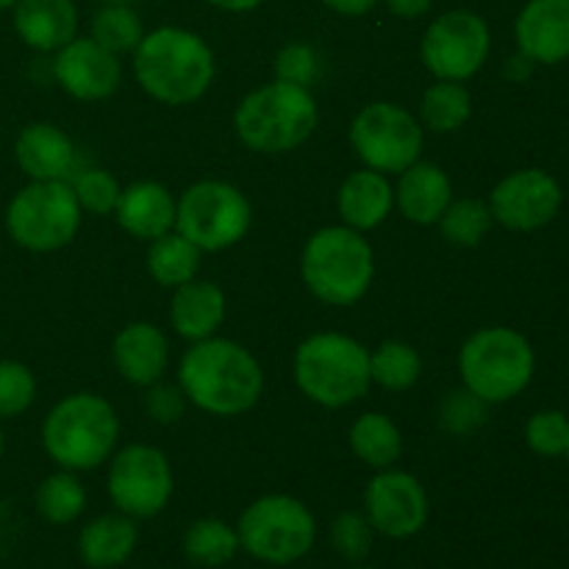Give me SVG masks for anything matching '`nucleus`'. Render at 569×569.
<instances>
[{
	"instance_id": "1",
	"label": "nucleus",
	"mask_w": 569,
	"mask_h": 569,
	"mask_svg": "<svg viewBox=\"0 0 569 569\" xmlns=\"http://www.w3.org/2000/svg\"><path fill=\"white\" fill-rule=\"evenodd\" d=\"M178 387L189 403L214 417H237L253 409L264 392V372L256 356L233 339L209 337L192 342L178 365Z\"/></svg>"
},
{
	"instance_id": "2",
	"label": "nucleus",
	"mask_w": 569,
	"mask_h": 569,
	"mask_svg": "<svg viewBox=\"0 0 569 569\" xmlns=\"http://www.w3.org/2000/svg\"><path fill=\"white\" fill-rule=\"evenodd\" d=\"M214 72L217 61L211 48L187 28H156L144 33L133 50V76L139 87L167 106H187L203 98Z\"/></svg>"
},
{
	"instance_id": "3",
	"label": "nucleus",
	"mask_w": 569,
	"mask_h": 569,
	"mask_svg": "<svg viewBox=\"0 0 569 569\" xmlns=\"http://www.w3.org/2000/svg\"><path fill=\"white\" fill-rule=\"evenodd\" d=\"M120 420L114 406L92 392L67 395L42 422V445L50 461L70 472L98 470L114 450Z\"/></svg>"
},
{
	"instance_id": "4",
	"label": "nucleus",
	"mask_w": 569,
	"mask_h": 569,
	"mask_svg": "<svg viewBox=\"0 0 569 569\" xmlns=\"http://www.w3.org/2000/svg\"><path fill=\"white\" fill-rule=\"evenodd\" d=\"M306 289L326 306L359 303L376 278V256L365 233L348 226H328L311 233L300 256Z\"/></svg>"
},
{
	"instance_id": "5",
	"label": "nucleus",
	"mask_w": 569,
	"mask_h": 569,
	"mask_svg": "<svg viewBox=\"0 0 569 569\" xmlns=\"http://www.w3.org/2000/svg\"><path fill=\"white\" fill-rule=\"evenodd\" d=\"M320 111L306 87L272 81L253 89L233 114V128L244 148L256 153H289L315 133Z\"/></svg>"
},
{
	"instance_id": "6",
	"label": "nucleus",
	"mask_w": 569,
	"mask_h": 569,
	"mask_svg": "<svg viewBox=\"0 0 569 569\" xmlns=\"http://www.w3.org/2000/svg\"><path fill=\"white\" fill-rule=\"evenodd\" d=\"M295 383L311 403L345 409L370 392V350L345 333H315L295 353Z\"/></svg>"
},
{
	"instance_id": "7",
	"label": "nucleus",
	"mask_w": 569,
	"mask_h": 569,
	"mask_svg": "<svg viewBox=\"0 0 569 569\" xmlns=\"http://www.w3.org/2000/svg\"><path fill=\"white\" fill-rule=\"evenodd\" d=\"M537 370L531 342L515 328L492 326L472 333L459 353V372L467 392L483 403H506L522 395Z\"/></svg>"
},
{
	"instance_id": "8",
	"label": "nucleus",
	"mask_w": 569,
	"mask_h": 569,
	"mask_svg": "<svg viewBox=\"0 0 569 569\" xmlns=\"http://www.w3.org/2000/svg\"><path fill=\"white\" fill-rule=\"evenodd\" d=\"M237 533L250 559L287 567L309 556V550L315 548L317 520L309 506L292 495H264L242 511Z\"/></svg>"
},
{
	"instance_id": "9",
	"label": "nucleus",
	"mask_w": 569,
	"mask_h": 569,
	"mask_svg": "<svg viewBox=\"0 0 569 569\" xmlns=\"http://www.w3.org/2000/svg\"><path fill=\"white\" fill-rule=\"evenodd\" d=\"M81 214L70 181H31L9 200L6 231L31 253H53L76 239Z\"/></svg>"
},
{
	"instance_id": "10",
	"label": "nucleus",
	"mask_w": 569,
	"mask_h": 569,
	"mask_svg": "<svg viewBox=\"0 0 569 569\" xmlns=\"http://www.w3.org/2000/svg\"><path fill=\"white\" fill-rule=\"evenodd\" d=\"M253 209L242 189L226 181H198L176 200V231L200 250H228L250 231Z\"/></svg>"
},
{
	"instance_id": "11",
	"label": "nucleus",
	"mask_w": 569,
	"mask_h": 569,
	"mask_svg": "<svg viewBox=\"0 0 569 569\" xmlns=\"http://www.w3.org/2000/svg\"><path fill=\"white\" fill-rule=\"evenodd\" d=\"M422 142H426V128L420 126L411 111L403 106L378 103L365 106L350 122V144L356 156L365 161L370 170L383 172H403L415 161H420Z\"/></svg>"
},
{
	"instance_id": "12",
	"label": "nucleus",
	"mask_w": 569,
	"mask_h": 569,
	"mask_svg": "<svg viewBox=\"0 0 569 569\" xmlns=\"http://www.w3.org/2000/svg\"><path fill=\"white\" fill-rule=\"evenodd\" d=\"M492 33L487 20L470 9H453L439 14L426 28L420 42L422 64L437 81H461L476 76L489 59Z\"/></svg>"
},
{
	"instance_id": "13",
	"label": "nucleus",
	"mask_w": 569,
	"mask_h": 569,
	"mask_svg": "<svg viewBox=\"0 0 569 569\" xmlns=\"http://www.w3.org/2000/svg\"><path fill=\"white\" fill-rule=\"evenodd\" d=\"M111 503L131 520H150L161 515L172 498V467L159 448L128 445L111 459L109 478Z\"/></svg>"
},
{
	"instance_id": "14",
	"label": "nucleus",
	"mask_w": 569,
	"mask_h": 569,
	"mask_svg": "<svg viewBox=\"0 0 569 569\" xmlns=\"http://www.w3.org/2000/svg\"><path fill=\"white\" fill-rule=\"evenodd\" d=\"M561 183L548 170L528 167L506 176L489 194L492 220L509 231H539L550 226L561 209Z\"/></svg>"
},
{
	"instance_id": "15",
	"label": "nucleus",
	"mask_w": 569,
	"mask_h": 569,
	"mask_svg": "<svg viewBox=\"0 0 569 569\" xmlns=\"http://www.w3.org/2000/svg\"><path fill=\"white\" fill-rule=\"evenodd\" d=\"M426 487L411 472L378 470L365 489V515L376 533L387 539H411L428 522Z\"/></svg>"
},
{
	"instance_id": "16",
	"label": "nucleus",
	"mask_w": 569,
	"mask_h": 569,
	"mask_svg": "<svg viewBox=\"0 0 569 569\" xmlns=\"http://www.w3.org/2000/svg\"><path fill=\"white\" fill-rule=\"evenodd\" d=\"M56 83L76 100H106L117 92L122 81L120 56L106 50L92 37H76L56 50Z\"/></svg>"
},
{
	"instance_id": "17",
	"label": "nucleus",
	"mask_w": 569,
	"mask_h": 569,
	"mask_svg": "<svg viewBox=\"0 0 569 569\" xmlns=\"http://www.w3.org/2000/svg\"><path fill=\"white\" fill-rule=\"evenodd\" d=\"M515 39L533 64L569 59V0H528L515 22Z\"/></svg>"
},
{
	"instance_id": "18",
	"label": "nucleus",
	"mask_w": 569,
	"mask_h": 569,
	"mask_svg": "<svg viewBox=\"0 0 569 569\" xmlns=\"http://www.w3.org/2000/svg\"><path fill=\"white\" fill-rule=\"evenodd\" d=\"M114 367L133 387H153L164 378L170 365V342L164 331L150 322H131L122 328L111 345Z\"/></svg>"
},
{
	"instance_id": "19",
	"label": "nucleus",
	"mask_w": 569,
	"mask_h": 569,
	"mask_svg": "<svg viewBox=\"0 0 569 569\" xmlns=\"http://www.w3.org/2000/svg\"><path fill=\"white\" fill-rule=\"evenodd\" d=\"M114 214L122 231L144 242L176 231V198L164 183L137 181L126 187L117 200Z\"/></svg>"
},
{
	"instance_id": "20",
	"label": "nucleus",
	"mask_w": 569,
	"mask_h": 569,
	"mask_svg": "<svg viewBox=\"0 0 569 569\" xmlns=\"http://www.w3.org/2000/svg\"><path fill=\"white\" fill-rule=\"evenodd\" d=\"M14 159L31 181H67L76 164V148L53 122H31L17 137Z\"/></svg>"
},
{
	"instance_id": "21",
	"label": "nucleus",
	"mask_w": 569,
	"mask_h": 569,
	"mask_svg": "<svg viewBox=\"0 0 569 569\" xmlns=\"http://www.w3.org/2000/svg\"><path fill=\"white\" fill-rule=\"evenodd\" d=\"M14 31L28 48L56 53L78 37V9L72 0H17Z\"/></svg>"
},
{
	"instance_id": "22",
	"label": "nucleus",
	"mask_w": 569,
	"mask_h": 569,
	"mask_svg": "<svg viewBox=\"0 0 569 569\" xmlns=\"http://www.w3.org/2000/svg\"><path fill=\"white\" fill-rule=\"evenodd\" d=\"M450 200H453V183L442 167L431 161H415L409 170L400 172V181L395 187V206L409 222L437 226Z\"/></svg>"
},
{
	"instance_id": "23",
	"label": "nucleus",
	"mask_w": 569,
	"mask_h": 569,
	"mask_svg": "<svg viewBox=\"0 0 569 569\" xmlns=\"http://www.w3.org/2000/svg\"><path fill=\"white\" fill-rule=\"evenodd\" d=\"M337 209L348 228L361 233L372 231L392 214L395 187L383 172L365 167L359 172H350L342 181L337 194Z\"/></svg>"
},
{
	"instance_id": "24",
	"label": "nucleus",
	"mask_w": 569,
	"mask_h": 569,
	"mask_svg": "<svg viewBox=\"0 0 569 569\" xmlns=\"http://www.w3.org/2000/svg\"><path fill=\"white\" fill-rule=\"evenodd\" d=\"M222 320H226V295L217 283L192 278L172 289L170 322L178 337L200 342V339L214 337Z\"/></svg>"
},
{
	"instance_id": "25",
	"label": "nucleus",
	"mask_w": 569,
	"mask_h": 569,
	"mask_svg": "<svg viewBox=\"0 0 569 569\" xmlns=\"http://www.w3.org/2000/svg\"><path fill=\"white\" fill-rule=\"evenodd\" d=\"M137 542V520L120 511L100 515L78 533V556L89 569H117L131 559Z\"/></svg>"
},
{
	"instance_id": "26",
	"label": "nucleus",
	"mask_w": 569,
	"mask_h": 569,
	"mask_svg": "<svg viewBox=\"0 0 569 569\" xmlns=\"http://www.w3.org/2000/svg\"><path fill=\"white\" fill-rule=\"evenodd\" d=\"M350 450L356 453V459L365 461L372 470H389L395 461L403 453V437H400V428L389 420L387 415H361L359 420L350 426Z\"/></svg>"
},
{
	"instance_id": "27",
	"label": "nucleus",
	"mask_w": 569,
	"mask_h": 569,
	"mask_svg": "<svg viewBox=\"0 0 569 569\" xmlns=\"http://www.w3.org/2000/svg\"><path fill=\"white\" fill-rule=\"evenodd\" d=\"M239 550L242 545H239L237 526H228L226 520H217V517H203L183 533V556L194 567H226L237 559Z\"/></svg>"
},
{
	"instance_id": "28",
	"label": "nucleus",
	"mask_w": 569,
	"mask_h": 569,
	"mask_svg": "<svg viewBox=\"0 0 569 569\" xmlns=\"http://www.w3.org/2000/svg\"><path fill=\"white\" fill-rule=\"evenodd\" d=\"M200 253L203 250L194 248L187 237L178 231L164 233V237L153 239L148 248V272L159 287L176 289L181 283L192 281L200 270Z\"/></svg>"
},
{
	"instance_id": "29",
	"label": "nucleus",
	"mask_w": 569,
	"mask_h": 569,
	"mask_svg": "<svg viewBox=\"0 0 569 569\" xmlns=\"http://www.w3.org/2000/svg\"><path fill=\"white\" fill-rule=\"evenodd\" d=\"M33 509L50 526H70L87 509V489L78 481L76 472L59 470L37 487Z\"/></svg>"
},
{
	"instance_id": "30",
	"label": "nucleus",
	"mask_w": 569,
	"mask_h": 569,
	"mask_svg": "<svg viewBox=\"0 0 569 569\" xmlns=\"http://www.w3.org/2000/svg\"><path fill=\"white\" fill-rule=\"evenodd\" d=\"M472 98L461 81H437L420 100V126L433 133H453L470 120Z\"/></svg>"
},
{
	"instance_id": "31",
	"label": "nucleus",
	"mask_w": 569,
	"mask_h": 569,
	"mask_svg": "<svg viewBox=\"0 0 569 569\" xmlns=\"http://www.w3.org/2000/svg\"><path fill=\"white\" fill-rule=\"evenodd\" d=\"M422 359L409 342L389 339L370 353V376L387 392H406L420 381Z\"/></svg>"
},
{
	"instance_id": "32",
	"label": "nucleus",
	"mask_w": 569,
	"mask_h": 569,
	"mask_svg": "<svg viewBox=\"0 0 569 569\" xmlns=\"http://www.w3.org/2000/svg\"><path fill=\"white\" fill-rule=\"evenodd\" d=\"M492 222L495 220L492 211H489V203L476 198H461L450 200V206L439 217L437 226L448 244H456V248H476L489 233Z\"/></svg>"
},
{
	"instance_id": "33",
	"label": "nucleus",
	"mask_w": 569,
	"mask_h": 569,
	"mask_svg": "<svg viewBox=\"0 0 569 569\" xmlns=\"http://www.w3.org/2000/svg\"><path fill=\"white\" fill-rule=\"evenodd\" d=\"M89 37L103 44L111 53H133L144 37V26L137 11L128 3H109L92 17V33Z\"/></svg>"
},
{
	"instance_id": "34",
	"label": "nucleus",
	"mask_w": 569,
	"mask_h": 569,
	"mask_svg": "<svg viewBox=\"0 0 569 569\" xmlns=\"http://www.w3.org/2000/svg\"><path fill=\"white\" fill-rule=\"evenodd\" d=\"M37 400V378L22 361H0V420L26 415Z\"/></svg>"
},
{
	"instance_id": "35",
	"label": "nucleus",
	"mask_w": 569,
	"mask_h": 569,
	"mask_svg": "<svg viewBox=\"0 0 569 569\" xmlns=\"http://www.w3.org/2000/svg\"><path fill=\"white\" fill-rule=\"evenodd\" d=\"M376 528L370 526L365 511H342L331 526V545L345 561H365L372 550Z\"/></svg>"
},
{
	"instance_id": "36",
	"label": "nucleus",
	"mask_w": 569,
	"mask_h": 569,
	"mask_svg": "<svg viewBox=\"0 0 569 569\" xmlns=\"http://www.w3.org/2000/svg\"><path fill=\"white\" fill-rule=\"evenodd\" d=\"M526 442L533 453L545 456V459L565 456L567 442H569V420L565 411L559 409L537 411L526 426Z\"/></svg>"
},
{
	"instance_id": "37",
	"label": "nucleus",
	"mask_w": 569,
	"mask_h": 569,
	"mask_svg": "<svg viewBox=\"0 0 569 569\" xmlns=\"http://www.w3.org/2000/svg\"><path fill=\"white\" fill-rule=\"evenodd\" d=\"M72 192H76L81 211H89V214H109V211H114L122 189L111 172L92 167V170H83L72 181Z\"/></svg>"
},
{
	"instance_id": "38",
	"label": "nucleus",
	"mask_w": 569,
	"mask_h": 569,
	"mask_svg": "<svg viewBox=\"0 0 569 569\" xmlns=\"http://www.w3.org/2000/svg\"><path fill=\"white\" fill-rule=\"evenodd\" d=\"M487 406L481 398L461 389L450 392V398L442 403V420L453 433H470L487 422Z\"/></svg>"
},
{
	"instance_id": "39",
	"label": "nucleus",
	"mask_w": 569,
	"mask_h": 569,
	"mask_svg": "<svg viewBox=\"0 0 569 569\" xmlns=\"http://www.w3.org/2000/svg\"><path fill=\"white\" fill-rule=\"evenodd\" d=\"M276 78L309 89L317 78V53L303 42L287 44L276 56Z\"/></svg>"
},
{
	"instance_id": "40",
	"label": "nucleus",
	"mask_w": 569,
	"mask_h": 569,
	"mask_svg": "<svg viewBox=\"0 0 569 569\" xmlns=\"http://www.w3.org/2000/svg\"><path fill=\"white\" fill-rule=\"evenodd\" d=\"M148 415L153 417L156 422H178L183 417V409H187V395L181 392V387H164V383H153L148 392Z\"/></svg>"
},
{
	"instance_id": "41",
	"label": "nucleus",
	"mask_w": 569,
	"mask_h": 569,
	"mask_svg": "<svg viewBox=\"0 0 569 569\" xmlns=\"http://www.w3.org/2000/svg\"><path fill=\"white\" fill-rule=\"evenodd\" d=\"M387 9L392 11L400 20H417V17L428 14L433 6V0H383Z\"/></svg>"
},
{
	"instance_id": "42",
	"label": "nucleus",
	"mask_w": 569,
	"mask_h": 569,
	"mask_svg": "<svg viewBox=\"0 0 569 569\" xmlns=\"http://www.w3.org/2000/svg\"><path fill=\"white\" fill-rule=\"evenodd\" d=\"M322 6H328L331 11L345 17H365L370 14L372 9L378 6V0H320Z\"/></svg>"
},
{
	"instance_id": "43",
	"label": "nucleus",
	"mask_w": 569,
	"mask_h": 569,
	"mask_svg": "<svg viewBox=\"0 0 569 569\" xmlns=\"http://www.w3.org/2000/svg\"><path fill=\"white\" fill-rule=\"evenodd\" d=\"M206 3H211L214 9H222V11H233V14H242V11H253L259 9L264 0H206Z\"/></svg>"
},
{
	"instance_id": "44",
	"label": "nucleus",
	"mask_w": 569,
	"mask_h": 569,
	"mask_svg": "<svg viewBox=\"0 0 569 569\" xmlns=\"http://www.w3.org/2000/svg\"><path fill=\"white\" fill-rule=\"evenodd\" d=\"M14 3H17V0H0V11H6V9H14Z\"/></svg>"
},
{
	"instance_id": "45",
	"label": "nucleus",
	"mask_w": 569,
	"mask_h": 569,
	"mask_svg": "<svg viewBox=\"0 0 569 569\" xmlns=\"http://www.w3.org/2000/svg\"><path fill=\"white\" fill-rule=\"evenodd\" d=\"M3 422V420H0ZM3 448H6V439H3V426H0V459H3Z\"/></svg>"
},
{
	"instance_id": "46",
	"label": "nucleus",
	"mask_w": 569,
	"mask_h": 569,
	"mask_svg": "<svg viewBox=\"0 0 569 569\" xmlns=\"http://www.w3.org/2000/svg\"><path fill=\"white\" fill-rule=\"evenodd\" d=\"M106 3H128V6H131L133 0H106Z\"/></svg>"
},
{
	"instance_id": "47",
	"label": "nucleus",
	"mask_w": 569,
	"mask_h": 569,
	"mask_svg": "<svg viewBox=\"0 0 569 569\" xmlns=\"http://www.w3.org/2000/svg\"><path fill=\"white\" fill-rule=\"evenodd\" d=\"M565 456H567V461H569V442H567V450H565Z\"/></svg>"
},
{
	"instance_id": "48",
	"label": "nucleus",
	"mask_w": 569,
	"mask_h": 569,
	"mask_svg": "<svg viewBox=\"0 0 569 569\" xmlns=\"http://www.w3.org/2000/svg\"><path fill=\"white\" fill-rule=\"evenodd\" d=\"M356 569H376V567H356Z\"/></svg>"
}]
</instances>
